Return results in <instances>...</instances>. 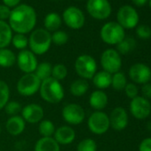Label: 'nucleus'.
Wrapping results in <instances>:
<instances>
[{
    "mask_svg": "<svg viewBox=\"0 0 151 151\" xmlns=\"http://www.w3.org/2000/svg\"><path fill=\"white\" fill-rule=\"evenodd\" d=\"M37 23V14L33 7L22 4L19 5L13 11L9 17V26L12 30L18 34L30 32Z\"/></svg>",
    "mask_w": 151,
    "mask_h": 151,
    "instance_id": "obj_1",
    "label": "nucleus"
},
{
    "mask_svg": "<svg viewBox=\"0 0 151 151\" xmlns=\"http://www.w3.org/2000/svg\"><path fill=\"white\" fill-rule=\"evenodd\" d=\"M41 98L51 104L60 102L64 98V89L60 81L52 78V77L42 81L39 88Z\"/></svg>",
    "mask_w": 151,
    "mask_h": 151,
    "instance_id": "obj_2",
    "label": "nucleus"
},
{
    "mask_svg": "<svg viewBox=\"0 0 151 151\" xmlns=\"http://www.w3.org/2000/svg\"><path fill=\"white\" fill-rule=\"evenodd\" d=\"M52 44V36L49 31L44 29L34 30L29 37V45L35 55H42L48 52Z\"/></svg>",
    "mask_w": 151,
    "mask_h": 151,
    "instance_id": "obj_3",
    "label": "nucleus"
},
{
    "mask_svg": "<svg viewBox=\"0 0 151 151\" xmlns=\"http://www.w3.org/2000/svg\"><path fill=\"white\" fill-rule=\"evenodd\" d=\"M75 70L83 79H92L97 72V63L93 57L88 54L79 55L75 61Z\"/></svg>",
    "mask_w": 151,
    "mask_h": 151,
    "instance_id": "obj_4",
    "label": "nucleus"
},
{
    "mask_svg": "<svg viewBox=\"0 0 151 151\" xmlns=\"http://www.w3.org/2000/svg\"><path fill=\"white\" fill-rule=\"evenodd\" d=\"M101 37L102 41L108 45H117L125 37L124 29L121 27L117 22H107L102 26L101 29Z\"/></svg>",
    "mask_w": 151,
    "mask_h": 151,
    "instance_id": "obj_5",
    "label": "nucleus"
},
{
    "mask_svg": "<svg viewBox=\"0 0 151 151\" xmlns=\"http://www.w3.org/2000/svg\"><path fill=\"white\" fill-rule=\"evenodd\" d=\"M41 82L35 73L24 74L17 82V91L22 96H32L39 91Z\"/></svg>",
    "mask_w": 151,
    "mask_h": 151,
    "instance_id": "obj_6",
    "label": "nucleus"
},
{
    "mask_svg": "<svg viewBox=\"0 0 151 151\" xmlns=\"http://www.w3.org/2000/svg\"><path fill=\"white\" fill-rule=\"evenodd\" d=\"M101 64L104 71L113 75L120 71L122 67V59L116 50L107 49L101 56Z\"/></svg>",
    "mask_w": 151,
    "mask_h": 151,
    "instance_id": "obj_7",
    "label": "nucleus"
},
{
    "mask_svg": "<svg viewBox=\"0 0 151 151\" xmlns=\"http://www.w3.org/2000/svg\"><path fill=\"white\" fill-rule=\"evenodd\" d=\"M87 124L93 133L97 135L104 134L110 127L109 117L105 112L95 111L89 116Z\"/></svg>",
    "mask_w": 151,
    "mask_h": 151,
    "instance_id": "obj_8",
    "label": "nucleus"
},
{
    "mask_svg": "<svg viewBox=\"0 0 151 151\" xmlns=\"http://www.w3.org/2000/svg\"><path fill=\"white\" fill-rule=\"evenodd\" d=\"M62 118L65 122L71 125H78L84 122L86 112L82 106L77 103H68L62 109Z\"/></svg>",
    "mask_w": 151,
    "mask_h": 151,
    "instance_id": "obj_9",
    "label": "nucleus"
},
{
    "mask_svg": "<svg viewBox=\"0 0 151 151\" xmlns=\"http://www.w3.org/2000/svg\"><path fill=\"white\" fill-rule=\"evenodd\" d=\"M117 23L126 29L135 28L139 23V14L137 11L131 6H124L120 7L116 14Z\"/></svg>",
    "mask_w": 151,
    "mask_h": 151,
    "instance_id": "obj_10",
    "label": "nucleus"
},
{
    "mask_svg": "<svg viewBox=\"0 0 151 151\" xmlns=\"http://www.w3.org/2000/svg\"><path fill=\"white\" fill-rule=\"evenodd\" d=\"M86 9L96 20H105L111 14V6L108 0H88Z\"/></svg>",
    "mask_w": 151,
    "mask_h": 151,
    "instance_id": "obj_11",
    "label": "nucleus"
},
{
    "mask_svg": "<svg viewBox=\"0 0 151 151\" xmlns=\"http://www.w3.org/2000/svg\"><path fill=\"white\" fill-rule=\"evenodd\" d=\"M62 18L66 25L73 29H81L86 22V18L83 12L75 6L68 7L63 12Z\"/></svg>",
    "mask_w": 151,
    "mask_h": 151,
    "instance_id": "obj_12",
    "label": "nucleus"
},
{
    "mask_svg": "<svg viewBox=\"0 0 151 151\" xmlns=\"http://www.w3.org/2000/svg\"><path fill=\"white\" fill-rule=\"evenodd\" d=\"M130 112L133 117L142 120L147 118L151 113V104L148 100L142 96H137L130 102Z\"/></svg>",
    "mask_w": 151,
    "mask_h": 151,
    "instance_id": "obj_13",
    "label": "nucleus"
},
{
    "mask_svg": "<svg viewBox=\"0 0 151 151\" xmlns=\"http://www.w3.org/2000/svg\"><path fill=\"white\" fill-rule=\"evenodd\" d=\"M129 78L135 84L145 85L151 80V68L144 63H135L129 68Z\"/></svg>",
    "mask_w": 151,
    "mask_h": 151,
    "instance_id": "obj_14",
    "label": "nucleus"
},
{
    "mask_svg": "<svg viewBox=\"0 0 151 151\" xmlns=\"http://www.w3.org/2000/svg\"><path fill=\"white\" fill-rule=\"evenodd\" d=\"M16 62L19 68L25 74L34 73L38 62L36 55L29 50H22L16 57Z\"/></svg>",
    "mask_w": 151,
    "mask_h": 151,
    "instance_id": "obj_15",
    "label": "nucleus"
},
{
    "mask_svg": "<svg viewBox=\"0 0 151 151\" xmlns=\"http://www.w3.org/2000/svg\"><path fill=\"white\" fill-rule=\"evenodd\" d=\"M44 109L39 104L30 103L22 109V117L25 122L31 124L40 123L44 117Z\"/></svg>",
    "mask_w": 151,
    "mask_h": 151,
    "instance_id": "obj_16",
    "label": "nucleus"
},
{
    "mask_svg": "<svg viewBox=\"0 0 151 151\" xmlns=\"http://www.w3.org/2000/svg\"><path fill=\"white\" fill-rule=\"evenodd\" d=\"M109 117L110 126L115 131H123L128 125V114L122 107L115 108L111 111Z\"/></svg>",
    "mask_w": 151,
    "mask_h": 151,
    "instance_id": "obj_17",
    "label": "nucleus"
},
{
    "mask_svg": "<svg viewBox=\"0 0 151 151\" xmlns=\"http://www.w3.org/2000/svg\"><path fill=\"white\" fill-rule=\"evenodd\" d=\"M76 132L70 126L62 125L55 130L53 139L59 143V145H69L75 140Z\"/></svg>",
    "mask_w": 151,
    "mask_h": 151,
    "instance_id": "obj_18",
    "label": "nucleus"
},
{
    "mask_svg": "<svg viewBox=\"0 0 151 151\" xmlns=\"http://www.w3.org/2000/svg\"><path fill=\"white\" fill-rule=\"evenodd\" d=\"M26 127V122L20 116H10L6 123V129L7 132L13 136L22 134Z\"/></svg>",
    "mask_w": 151,
    "mask_h": 151,
    "instance_id": "obj_19",
    "label": "nucleus"
},
{
    "mask_svg": "<svg viewBox=\"0 0 151 151\" xmlns=\"http://www.w3.org/2000/svg\"><path fill=\"white\" fill-rule=\"evenodd\" d=\"M108 95L102 90H96L93 92L89 98L90 106L96 111H101L108 105Z\"/></svg>",
    "mask_w": 151,
    "mask_h": 151,
    "instance_id": "obj_20",
    "label": "nucleus"
},
{
    "mask_svg": "<svg viewBox=\"0 0 151 151\" xmlns=\"http://www.w3.org/2000/svg\"><path fill=\"white\" fill-rule=\"evenodd\" d=\"M34 151H60V145L52 137H42L36 142Z\"/></svg>",
    "mask_w": 151,
    "mask_h": 151,
    "instance_id": "obj_21",
    "label": "nucleus"
},
{
    "mask_svg": "<svg viewBox=\"0 0 151 151\" xmlns=\"http://www.w3.org/2000/svg\"><path fill=\"white\" fill-rule=\"evenodd\" d=\"M92 79L94 86L98 88V90H104L111 86L112 75L104 70H101L96 72Z\"/></svg>",
    "mask_w": 151,
    "mask_h": 151,
    "instance_id": "obj_22",
    "label": "nucleus"
},
{
    "mask_svg": "<svg viewBox=\"0 0 151 151\" xmlns=\"http://www.w3.org/2000/svg\"><path fill=\"white\" fill-rule=\"evenodd\" d=\"M13 32L8 23L0 21V49L6 48L12 41Z\"/></svg>",
    "mask_w": 151,
    "mask_h": 151,
    "instance_id": "obj_23",
    "label": "nucleus"
},
{
    "mask_svg": "<svg viewBox=\"0 0 151 151\" xmlns=\"http://www.w3.org/2000/svg\"><path fill=\"white\" fill-rule=\"evenodd\" d=\"M89 89V84L87 80L83 78H78L73 81L69 87V92L72 95L76 97H81L86 93Z\"/></svg>",
    "mask_w": 151,
    "mask_h": 151,
    "instance_id": "obj_24",
    "label": "nucleus"
},
{
    "mask_svg": "<svg viewBox=\"0 0 151 151\" xmlns=\"http://www.w3.org/2000/svg\"><path fill=\"white\" fill-rule=\"evenodd\" d=\"M16 62V56L14 52L7 48L0 49V67L11 68Z\"/></svg>",
    "mask_w": 151,
    "mask_h": 151,
    "instance_id": "obj_25",
    "label": "nucleus"
},
{
    "mask_svg": "<svg viewBox=\"0 0 151 151\" xmlns=\"http://www.w3.org/2000/svg\"><path fill=\"white\" fill-rule=\"evenodd\" d=\"M61 26V19L59 14L55 13L48 14L45 18V27L47 31H57Z\"/></svg>",
    "mask_w": 151,
    "mask_h": 151,
    "instance_id": "obj_26",
    "label": "nucleus"
},
{
    "mask_svg": "<svg viewBox=\"0 0 151 151\" xmlns=\"http://www.w3.org/2000/svg\"><path fill=\"white\" fill-rule=\"evenodd\" d=\"M52 66L51 65V63L41 62L37 65L34 73L41 81H44L52 77Z\"/></svg>",
    "mask_w": 151,
    "mask_h": 151,
    "instance_id": "obj_27",
    "label": "nucleus"
},
{
    "mask_svg": "<svg viewBox=\"0 0 151 151\" xmlns=\"http://www.w3.org/2000/svg\"><path fill=\"white\" fill-rule=\"evenodd\" d=\"M127 85V79L123 72H116L112 75L111 86L116 91H122Z\"/></svg>",
    "mask_w": 151,
    "mask_h": 151,
    "instance_id": "obj_28",
    "label": "nucleus"
},
{
    "mask_svg": "<svg viewBox=\"0 0 151 151\" xmlns=\"http://www.w3.org/2000/svg\"><path fill=\"white\" fill-rule=\"evenodd\" d=\"M136 42L132 37H124L119 44L116 45V49L119 54H127L135 48Z\"/></svg>",
    "mask_w": 151,
    "mask_h": 151,
    "instance_id": "obj_29",
    "label": "nucleus"
},
{
    "mask_svg": "<svg viewBox=\"0 0 151 151\" xmlns=\"http://www.w3.org/2000/svg\"><path fill=\"white\" fill-rule=\"evenodd\" d=\"M56 128L51 120H42L38 125V132L43 137H52L54 134Z\"/></svg>",
    "mask_w": 151,
    "mask_h": 151,
    "instance_id": "obj_30",
    "label": "nucleus"
},
{
    "mask_svg": "<svg viewBox=\"0 0 151 151\" xmlns=\"http://www.w3.org/2000/svg\"><path fill=\"white\" fill-rule=\"evenodd\" d=\"M10 98V88L8 85L5 82L0 80V110L3 109L5 106L9 101Z\"/></svg>",
    "mask_w": 151,
    "mask_h": 151,
    "instance_id": "obj_31",
    "label": "nucleus"
},
{
    "mask_svg": "<svg viewBox=\"0 0 151 151\" xmlns=\"http://www.w3.org/2000/svg\"><path fill=\"white\" fill-rule=\"evenodd\" d=\"M68 75V68L64 64H55L52 69V78L57 81H62Z\"/></svg>",
    "mask_w": 151,
    "mask_h": 151,
    "instance_id": "obj_32",
    "label": "nucleus"
},
{
    "mask_svg": "<svg viewBox=\"0 0 151 151\" xmlns=\"http://www.w3.org/2000/svg\"><path fill=\"white\" fill-rule=\"evenodd\" d=\"M13 45L19 50H25V48L29 45V39L23 34H15L12 37Z\"/></svg>",
    "mask_w": 151,
    "mask_h": 151,
    "instance_id": "obj_33",
    "label": "nucleus"
},
{
    "mask_svg": "<svg viewBox=\"0 0 151 151\" xmlns=\"http://www.w3.org/2000/svg\"><path fill=\"white\" fill-rule=\"evenodd\" d=\"M77 151H97V144L93 139H82L77 147Z\"/></svg>",
    "mask_w": 151,
    "mask_h": 151,
    "instance_id": "obj_34",
    "label": "nucleus"
},
{
    "mask_svg": "<svg viewBox=\"0 0 151 151\" xmlns=\"http://www.w3.org/2000/svg\"><path fill=\"white\" fill-rule=\"evenodd\" d=\"M68 40V35L62 30H57L52 35V43L56 45H63Z\"/></svg>",
    "mask_w": 151,
    "mask_h": 151,
    "instance_id": "obj_35",
    "label": "nucleus"
},
{
    "mask_svg": "<svg viewBox=\"0 0 151 151\" xmlns=\"http://www.w3.org/2000/svg\"><path fill=\"white\" fill-rule=\"evenodd\" d=\"M5 111L7 115H9L10 116H18V114L20 112H22V106L19 102L17 101H8L7 104L5 106Z\"/></svg>",
    "mask_w": 151,
    "mask_h": 151,
    "instance_id": "obj_36",
    "label": "nucleus"
},
{
    "mask_svg": "<svg viewBox=\"0 0 151 151\" xmlns=\"http://www.w3.org/2000/svg\"><path fill=\"white\" fill-rule=\"evenodd\" d=\"M136 34L138 37H139L140 39H149L151 37V29L145 24L139 25L136 29Z\"/></svg>",
    "mask_w": 151,
    "mask_h": 151,
    "instance_id": "obj_37",
    "label": "nucleus"
},
{
    "mask_svg": "<svg viewBox=\"0 0 151 151\" xmlns=\"http://www.w3.org/2000/svg\"><path fill=\"white\" fill-rule=\"evenodd\" d=\"M124 92L125 94L128 98H130L131 100L134 99L135 97L138 96V93H139V89L137 87V86L133 83H129L126 85V86L124 87Z\"/></svg>",
    "mask_w": 151,
    "mask_h": 151,
    "instance_id": "obj_38",
    "label": "nucleus"
},
{
    "mask_svg": "<svg viewBox=\"0 0 151 151\" xmlns=\"http://www.w3.org/2000/svg\"><path fill=\"white\" fill-rule=\"evenodd\" d=\"M11 14V10L8 6L5 5H0V21H5L9 19Z\"/></svg>",
    "mask_w": 151,
    "mask_h": 151,
    "instance_id": "obj_39",
    "label": "nucleus"
},
{
    "mask_svg": "<svg viewBox=\"0 0 151 151\" xmlns=\"http://www.w3.org/2000/svg\"><path fill=\"white\" fill-rule=\"evenodd\" d=\"M139 151H151V138H146L139 143Z\"/></svg>",
    "mask_w": 151,
    "mask_h": 151,
    "instance_id": "obj_40",
    "label": "nucleus"
},
{
    "mask_svg": "<svg viewBox=\"0 0 151 151\" xmlns=\"http://www.w3.org/2000/svg\"><path fill=\"white\" fill-rule=\"evenodd\" d=\"M141 93L142 97H144L145 99H151V84L147 83L143 85V86L141 87Z\"/></svg>",
    "mask_w": 151,
    "mask_h": 151,
    "instance_id": "obj_41",
    "label": "nucleus"
},
{
    "mask_svg": "<svg viewBox=\"0 0 151 151\" xmlns=\"http://www.w3.org/2000/svg\"><path fill=\"white\" fill-rule=\"evenodd\" d=\"M3 2L5 6L10 8V7H16L17 6H19L21 0H3Z\"/></svg>",
    "mask_w": 151,
    "mask_h": 151,
    "instance_id": "obj_42",
    "label": "nucleus"
},
{
    "mask_svg": "<svg viewBox=\"0 0 151 151\" xmlns=\"http://www.w3.org/2000/svg\"><path fill=\"white\" fill-rule=\"evenodd\" d=\"M132 1L137 6H143L146 5V3L148 1V0H132Z\"/></svg>",
    "mask_w": 151,
    "mask_h": 151,
    "instance_id": "obj_43",
    "label": "nucleus"
},
{
    "mask_svg": "<svg viewBox=\"0 0 151 151\" xmlns=\"http://www.w3.org/2000/svg\"><path fill=\"white\" fill-rule=\"evenodd\" d=\"M147 129H148L149 131H151V121H149V122L147 123Z\"/></svg>",
    "mask_w": 151,
    "mask_h": 151,
    "instance_id": "obj_44",
    "label": "nucleus"
},
{
    "mask_svg": "<svg viewBox=\"0 0 151 151\" xmlns=\"http://www.w3.org/2000/svg\"><path fill=\"white\" fill-rule=\"evenodd\" d=\"M148 4H149V6L151 8V0H148Z\"/></svg>",
    "mask_w": 151,
    "mask_h": 151,
    "instance_id": "obj_45",
    "label": "nucleus"
},
{
    "mask_svg": "<svg viewBox=\"0 0 151 151\" xmlns=\"http://www.w3.org/2000/svg\"><path fill=\"white\" fill-rule=\"evenodd\" d=\"M0 133H1V126H0Z\"/></svg>",
    "mask_w": 151,
    "mask_h": 151,
    "instance_id": "obj_46",
    "label": "nucleus"
}]
</instances>
